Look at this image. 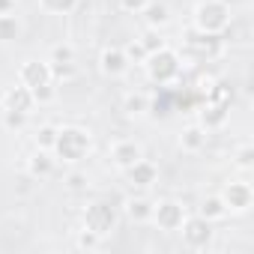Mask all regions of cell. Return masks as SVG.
Here are the masks:
<instances>
[{
    "label": "cell",
    "instance_id": "10",
    "mask_svg": "<svg viewBox=\"0 0 254 254\" xmlns=\"http://www.w3.org/2000/svg\"><path fill=\"white\" fill-rule=\"evenodd\" d=\"M138 159H144V147L138 141L123 138V141H114L111 144V162H114V168L126 171V168H132Z\"/></svg>",
    "mask_w": 254,
    "mask_h": 254
},
{
    "label": "cell",
    "instance_id": "6",
    "mask_svg": "<svg viewBox=\"0 0 254 254\" xmlns=\"http://www.w3.org/2000/svg\"><path fill=\"white\" fill-rule=\"evenodd\" d=\"M150 221H153L159 230L174 233V230H180V224L186 221V206H183L180 200H174V197L156 200V203H153V215H150Z\"/></svg>",
    "mask_w": 254,
    "mask_h": 254
},
{
    "label": "cell",
    "instance_id": "28",
    "mask_svg": "<svg viewBox=\"0 0 254 254\" xmlns=\"http://www.w3.org/2000/svg\"><path fill=\"white\" fill-rule=\"evenodd\" d=\"M30 93H33V102H36V105H48V102L57 99V87H54V81H51V84H42V87H36V90H30Z\"/></svg>",
    "mask_w": 254,
    "mask_h": 254
},
{
    "label": "cell",
    "instance_id": "4",
    "mask_svg": "<svg viewBox=\"0 0 254 254\" xmlns=\"http://www.w3.org/2000/svg\"><path fill=\"white\" fill-rule=\"evenodd\" d=\"M117 221H120V212H117L108 200H93V203H87V209H84V227L93 230V233H99L102 239L117 230Z\"/></svg>",
    "mask_w": 254,
    "mask_h": 254
},
{
    "label": "cell",
    "instance_id": "1",
    "mask_svg": "<svg viewBox=\"0 0 254 254\" xmlns=\"http://www.w3.org/2000/svg\"><path fill=\"white\" fill-rule=\"evenodd\" d=\"M51 153L57 162L75 165L93 153V138H90V132L78 129V126H63V129H57V141H54Z\"/></svg>",
    "mask_w": 254,
    "mask_h": 254
},
{
    "label": "cell",
    "instance_id": "20",
    "mask_svg": "<svg viewBox=\"0 0 254 254\" xmlns=\"http://www.w3.org/2000/svg\"><path fill=\"white\" fill-rule=\"evenodd\" d=\"M123 111L129 114V117H141L150 111V96L147 93H129L123 99Z\"/></svg>",
    "mask_w": 254,
    "mask_h": 254
},
{
    "label": "cell",
    "instance_id": "27",
    "mask_svg": "<svg viewBox=\"0 0 254 254\" xmlns=\"http://www.w3.org/2000/svg\"><path fill=\"white\" fill-rule=\"evenodd\" d=\"M75 245H78V248H81V251H96V248H99V245H102V236H99V233H93V230H87V227H84V230H81V233H78V239H75Z\"/></svg>",
    "mask_w": 254,
    "mask_h": 254
},
{
    "label": "cell",
    "instance_id": "24",
    "mask_svg": "<svg viewBox=\"0 0 254 254\" xmlns=\"http://www.w3.org/2000/svg\"><path fill=\"white\" fill-rule=\"evenodd\" d=\"M27 117H30V114H24V111H6V108H3V126H6L9 132L24 129V126H27Z\"/></svg>",
    "mask_w": 254,
    "mask_h": 254
},
{
    "label": "cell",
    "instance_id": "22",
    "mask_svg": "<svg viewBox=\"0 0 254 254\" xmlns=\"http://www.w3.org/2000/svg\"><path fill=\"white\" fill-rule=\"evenodd\" d=\"M81 3V0H39V6L51 15H69L75 6Z\"/></svg>",
    "mask_w": 254,
    "mask_h": 254
},
{
    "label": "cell",
    "instance_id": "17",
    "mask_svg": "<svg viewBox=\"0 0 254 254\" xmlns=\"http://www.w3.org/2000/svg\"><path fill=\"white\" fill-rule=\"evenodd\" d=\"M123 215L129 221H135V224H144L153 215V200L150 197H129L123 203Z\"/></svg>",
    "mask_w": 254,
    "mask_h": 254
},
{
    "label": "cell",
    "instance_id": "29",
    "mask_svg": "<svg viewBox=\"0 0 254 254\" xmlns=\"http://www.w3.org/2000/svg\"><path fill=\"white\" fill-rule=\"evenodd\" d=\"M236 168H242V171H251L254 168V147L251 144H242L239 150H236Z\"/></svg>",
    "mask_w": 254,
    "mask_h": 254
},
{
    "label": "cell",
    "instance_id": "19",
    "mask_svg": "<svg viewBox=\"0 0 254 254\" xmlns=\"http://www.w3.org/2000/svg\"><path fill=\"white\" fill-rule=\"evenodd\" d=\"M197 215H203L206 221H221L224 215H227V206H224V200H221V194H212V197H206L200 206H197Z\"/></svg>",
    "mask_w": 254,
    "mask_h": 254
},
{
    "label": "cell",
    "instance_id": "7",
    "mask_svg": "<svg viewBox=\"0 0 254 254\" xmlns=\"http://www.w3.org/2000/svg\"><path fill=\"white\" fill-rule=\"evenodd\" d=\"M221 200H224L227 212H248L251 203H254V189H251L245 180H233V183L224 186Z\"/></svg>",
    "mask_w": 254,
    "mask_h": 254
},
{
    "label": "cell",
    "instance_id": "15",
    "mask_svg": "<svg viewBox=\"0 0 254 254\" xmlns=\"http://www.w3.org/2000/svg\"><path fill=\"white\" fill-rule=\"evenodd\" d=\"M54 168H57V159H54V153H51V150H36V153L27 159V174H30V177H36V180L51 177V174H54Z\"/></svg>",
    "mask_w": 254,
    "mask_h": 254
},
{
    "label": "cell",
    "instance_id": "33",
    "mask_svg": "<svg viewBox=\"0 0 254 254\" xmlns=\"http://www.w3.org/2000/svg\"><path fill=\"white\" fill-rule=\"evenodd\" d=\"M150 3V0H120V9L123 12H132V15H141V9Z\"/></svg>",
    "mask_w": 254,
    "mask_h": 254
},
{
    "label": "cell",
    "instance_id": "30",
    "mask_svg": "<svg viewBox=\"0 0 254 254\" xmlns=\"http://www.w3.org/2000/svg\"><path fill=\"white\" fill-rule=\"evenodd\" d=\"M75 75V63H51V78L54 81H69Z\"/></svg>",
    "mask_w": 254,
    "mask_h": 254
},
{
    "label": "cell",
    "instance_id": "31",
    "mask_svg": "<svg viewBox=\"0 0 254 254\" xmlns=\"http://www.w3.org/2000/svg\"><path fill=\"white\" fill-rule=\"evenodd\" d=\"M123 51H126V57H129V60H135V63H144V60H147V51H144V45H141L138 39H135V42H129V45L123 48Z\"/></svg>",
    "mask_w": 254,
    "mask_h": 254
},
{
    "label": "cell",
    "instance_id": "16",
    "mask_svg": "<svg viewBox=\"0 0 254 254\" xmlns=\"http://www.w3.org/2000/svg\"><path fill=\"white\" fill-rule=\"evenodd\" d=\"M203 147H206V129H203L200 123L186 126L183 135H180V150L183 153H200Z\"/></svg>",
    "mask_w": 254,
    "mask_h": 254
},
{
    "label": "cell",
    "instance_id": "21",
    "mask_svg": "<svg viewBox=\"0 0 254 254\" xmlns=\"http://www.w3.org/2000/svg\"><path fill=\"white\" fill-rule=\"evenodd\" d=\"M21 36V21L18 15L6 12V15H0V42H15Z\"/></svg>",
    "mask_w": 254,
    "mask_h": 254
},
{
    "label": "cell",
    "instance_id": "8",
    "mask_svg": "<svg viewBox=\"0 0 254 254\" xmlns=\"http://www.w3.org/2000/svg\"><path fill=\"white\" fill-rule=\"evenodd\" d=\"M51 63L48 60H24L18 69V84H24L27 90H36L42 84H51Z\"/></svg>",
    "mask_w": 254,
    "mask_h": 254
},
{
    "label": "cell",
    "instance_id": "11",
    "mask_svg": "<svg viewBox=\"0 0 254 254\" xmlns=\"http://www.w3.org/2000/svg\"><path fill=\"white\" fill-rule=\"evenodd\" d=\"M189 48H191L197 57H203V60H212V57H218V54L224 51V36H218V33H200V30H194V33L189 36Z\"/></svg>",
    "mask_w": 254,
    "mask_h": 254
},
{
    "label": "cell",
    "instance_id": "2",
    "mask_svg": "<svg viewBox=\"0 0 254 254\" xmlns=\"http://www.w3.org/2000/svg\"><path fill=\"white\" fill-rule=\"evenodd\" d=\"M144 66H147V78L153 81V84H174L177 78H180V72H183V60H180V54L174 51V48H159V51H153V54H147V60H144Z\"/></svg>",
    "mask_w": 254,
    "mask_h": 254
},
{
    "label": "cell",
    "instance_id": "26",
    "mask_svg": "<svg viewBox=\"0 0 254 254\" xmlns=\"http://www.w3.org/2000/svg\"><path fill=\"white\" fill-rule=\"evenodd\" d=\"M48 63H75V48L69 42H60L51 48V60Z\"/></svg>",
    "mask_w": 254,
    "mask_h": 254
},
{
    "label": "cell",
    "instance_id": "25",
    "mask_svg": "<svg viewBox=\"0 0 254 254\" xmlns=\"http://www.w3.org/2000/svg\"><path fill=\"white\" fill-rule=\"evenodd\" d=\"M141 45H144V51L147 54H153V51H159V48H165V39H162V30H153V27H147V33L138 39Z\"/></svg>",
    "mask_w": 254,
    "mask_h": 254
},
{
    "label": "cell",
    "instance_id": "5",
    "mask_svg": "<svg viewBox=\"0 0 254 254\" xmlns=\"http://www.w3.org/2000/svg\"><path fill=\"white\" fill-rule=\"evenodd\" d=\"M180 233H183L186 248H191V251H203V248H209L215 230H212V221H206L203 215H186V221L180 224Z\"/></svg>",
    "mask_w": 254,
    "mask_h": 254
},
{
    "label": "cell",
    "instance_id": "9",
    "mask_svg": "<svg viewBox=\"0 0 254 254\" xmlns=\"http://www.w3.org/2000/svg\"><path fill=\"white\" fill-rule=\"evenodd\" d=\"M129 57H126V51L120 48V45H108V48H102V54H99V69H102V75L105 78H123L126 72H129Z\"/></svg>",
    "mask_w": 254,
    "mask_h": 254
},
{
    "label": "cell",
    "instance_id": "13",
    "mask_svg": "<svg viewBox=\"0 0 254 254\" xmlns=\"http://www.w3.org/2000/svg\"><path fill=\"white\" fill-rule=\"evenodd\" d=\"M126 177L135 189H150L156 180H159V168L150 162V159H138L132 168H126Z\"/></svg>",
    "mask_w": 254,
    "mask_h": 254
},
{
    "label": "cell",
    "instance_id": "18",
    "mask_svg": "<svg viewBox=\"0 0 254 254\" xmlns=\"http://www.w3.org/2000/svg\"><path fill=\"white\" fill-rule=\"evenodd\" d=\"M141 15H144L147 27H153V30H162V27H168V21H171L168 6H165V3H159V0H150V3L141 9Z\"/></svg>",
    "mask_w": 254,
    "mask_h": 254
},
{
    "label": "cell",
    "instance_id": "32",
    "mask_svg": "<svg viewBox=\"0 0 254 254\" xmlns=\"http://www.w3.org/2000/svg\"><path fill=\"white\" fill-rule=\"evenodd\" d=\"M87 183H90V180H87V174H81V171H75V174L66 177V189H69V191H81V189H87Z\"/></svg>",
    "mask_w": 254,
    "mask_h": 254
},
{
    "label": "cell",
    "instance_id": "12",
    "mask_svg": "<svg viewBox=\"0 0 254 254\" xmlns=\"http://www.w3.org/2000/svg\"><path fill=\"white\" fill-rule=\"evenodd\" d=\"M227 114H230V105L227 102H215V99H206L200 105V126L206 132L212 129H221V126L227 123Z\"/></svg>",
    "mask_w": 254,
    "mask_h": 254
},
{
    "label": "cell",
    "instance_id": "3",
    "mask_svg": "<svg viewBox=\"0 0 254 254\" xmlns=\"http://www.w3.org/2000/svg\"><path fill=\"white\" fill-rule=\"evenodd\" d=\"M230 21H233V15H230L227 0H203L194 9V30H200V33H218L221 36Z\"/></svg>",
    "mask_w": 254,
    "mask_h": 254
},
{
    "label": "cell",
    "instance_id": "23",
    "mask_svg": "<svg viewBox=\"0 0 254 254\" xmlns=\"http://www.w3.org/2000/svg\"><path fill=\"white\" fill-rule=\"evenodd\" d=\"M54 141H57V126L45 123V126H39V129H36V147L39 150H51Z\"/></svg>",
    "mask_w": 254,
    "mask_h": 254
},
{
    "label": "cell",
    "instance_id": "14",
    "mask_svg": "<svg viewBox=\"0 0 254 254\" xmlns=\"http://www.w3.org/2000/svg\"><path fill=\"white\" fill-rule=\"evenodd\" d=\"M33 93L24 87V84H18V87H9L6 93H3V108L6 111H24V114H30L33 111Z\"/></svg>",
    "mask_w": 254,
    "mask_h": 254
},
{
    "label": "cell",
    "instance_id": "34",
    "mask_svg": "<svg viewBox=\"0 0 254 254\" xmlns=\"http://www.w3.org/2000/svg\"><path fill=\"white\" fill-rule=\"evenodd\" d=\"M6 12H15V0H0V15Z\"/></svg>",
    "mask_w": 254,
    "mask_h": 254
}]
</instances>
